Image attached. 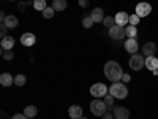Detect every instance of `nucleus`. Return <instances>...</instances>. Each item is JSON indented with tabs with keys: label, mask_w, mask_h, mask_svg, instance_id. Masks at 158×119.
Listing matches in <instances>:
<instances>
[{
	"label": "nucleus",
	"mask_w": 158,
	"mask_h": 119,
	"mask_svg": "<svg viewBox=\"0 0 158 119\" xmlns=\"http://www.w3.org/2000/svg\"><path fill=\"white\" fill-rule=\"evenodd\" d=\"M0 46H2V49H11L13 46H15V38L6 35L5 38H2V43H0Z\"/></svg>",
	"instance_id": "f3484780"
},
{
	"label": "nucleus",
	"mask_w": 158,
	"mask_h": 119,
	"mask_svg": "<svg viewBox=\"0 0 158 119\" xmlns=\"http://www.w3.org/2000/svg\"><path fill=\"white\" fill-rule=\"evenodd\" d=\"M146 67H147L149 70H152V72L158 70V59H156L155 56H149V57H146Z\"/></svg>",
	"instance_id": "2eb2a0df"
},
{
	"label": "nucleus",
	"mask_w": 158,
	"mask_h": 119,
	"mask_svg": "<svg viewBox=\"0 0 158 119\" xmlns=\"http://www.w3.org/2000/svg\"><path fill=\"white\" fill-rule=\"evenodd\" d=\"M3 24L6 25L8 29H15L16 25H18V18L13 16V15H10V16H6V19L3 21Z\"/></svg>",
	"instance_id": "a211bd4d"
},
{
	"label": "nucleus",
	"mask_w": 158,
	"mask_h": 119,
	"mask_svg": "<svg viewBox=\"0 0 158 119\" xmlns=\"http://www.w3.org/2000/svg\"><path fill=\"white\" fill-rule=\"evenodd\" d=\"M142 52H144V56L149 57V56H155V52H156V45L153 42H147L146 45L142 46Z\"/></svg>",
	"instance_id": "9d476101"
},
{
	"label": "nucleus",
	"mask_w": 158,
	"mask_h": 119,
	"mask_svg": "<svg viewBox=\"0 0 158 119\" xmlns=\"http://www.w3.org/2000/svg\"><path fill=\"white\" fill-rule=\"evenodd\" d=\"M94 22H95V21L92 19V16H85V18L82 19V25H84L85 29H90L92 25H94Z\"/></svg>",
	"instance_id": "a878e982"
},
{
	"label": "nucleus",
	"mask_w": 158,
	"mask_h": 119,
	"mask_svg": "<svg viewBox=\"0 0 158 119\" xmlns=\"http://www.w3.org/2000/svg\"><path fill=\"white\" fill-rule=\"evenodd\" d=\"M52 8H54L56 11L67 10V0H54V2H52Z\"/></svg>",
	"instance_id": "6ab92c4d"
},
{
	"label": "nucleus",
	"mask_w": 158,
	"mask_h": 119,
	"mask_svg": "<svg viewBox=\"0 0 158 119\" xmlns=\"http://www.w3.org/2000/svg\"><path fill=\"white\" fill-rule=\"evenodd\" d=\"M11 119H29V117L25 116L24 113H22V114H21V113H18V114H15V116H13Z\"/></svg>",
	"instance_id": "72a5a7b5"
},
{
	"label": "nucleus",
	"mask_w": 158,
	"mask_h": 119,
	"mask_svg": "<svg viewBox=\"0 0 158 119\" xmlns=\"http://www.w3.org/2000/svg\"><path fill=\"white\" fill-rule=\"evenodd\" d=\"M10 2H15V0H10Z\"/></svg>",
	"instance_id": "4c0bfd02"
},
{
	"label": "nucleus",
	"mask_w": 158,
	"mask_h": 119,
	"mask_svg": "<svg viewBox=\"0 0 158 119\" xmlns=\"http://www.w3.org/2000/svg\"><path fill=\"white\" fill-rule=\"evenodd\" d=\"M114 18H115V24H117V25H122V27H123V25H127V24L130 22V16L127 15L125 11L117 13V15H115Z\"/></svg>",
	"instance_id": "f8f14e48"
},
{
	"label": "nucleus",
	"mask_w": 158,
	"mask_h": 119,
	"mask_svg": "<svg viewBox=\"0 0 158 119\" xmlns=\"http://www.w3.org/2000/svg\"><path fill=\"white\" fill-rule=\"evenodd\" d=\"M112 114H114L115 119H128L130 117V111L127 108H123V107H117Z\"/></svg>",
	"instance_id": "ddd939ff"
},
{
	"label": "nucleus",
	"mask_w": 158,
	"mask_h": 119,
	"mask_svg": "<svg viewBox=\"0 0 158 119\" xmlns=\"http://www.w3.org/2000/svg\"><path fill=\"white\" fill-rule=\"evenodd\" d=\"M29 3H30V2H21V3L18 5V10H19V11H25V7H27Z\"/></svg>",
	"instance_id": "7c9ffc66"
},
{
	"label": "nucleus",
	"mask_w": 158,
	"mask_h": 119,
	"mask_svg": "<svg viewBox=\"0 0 158 119\" xmlns=\"http://www.w3.org/2000/svg\"><path fill=\"white\" fill-rule=\"evenodd\" d=\"M2 57L5 60H13L15 59V52H13L11 49H2Z\"/></svg>",
	"instance_id": "5701e85b"
},
{
	"label": "nucleus",
	"mask_w": 158,
	"mask_h": 119,
	"mask_svg": "<svg viewBox=\"0 0 158 119\" xmlns=\"http://www.w3.org/2000/svg\"><path fill=\"white\" fill-rule=\"evenodd\" d=\"M68 114L71 119H81L82 117V108L79 105H71L68 108Z\"/></svg>",
	"instance_id": "9b49d317"
},
{
	"label": "nucleus",
	"mask_w": 158,
	"mask_h": 119,
	"mask_svg": "<svg viewBox=\"0 0 158 119\" xmlns=\"http://www.w3.org/2000/svg\"><path fill=\"white\" fill-rule=\"evenodd\" d=\"M54 11H56V10L52 8V7H48V8L43 11V16H44L46 19H51L52 16H54Z\"/></svg>",
	"instance_id": "bb28decb"
},
{
	"label": "nucleus",
	"mask_w": 158,
	"mask_h": 119,
	"mask_svg": "<svg viewBox=\"0 0 158 119\" xmlns=\"http://www.w3.org/2000/svg\"><path fill=\"white\" fill-rule=\"evenodd\" d=\"M6 30H8V27L2 22V25H0V35H2V38H5V37H6Z\"/></svg>",
	"instance_id": "c756f323"
},
{
	"label": "nucleus",
	"mask_w": 158,
	"mask_h": 119,
	"mask_svg": "<svg viewBox=\"0 0 158 119\" xmlns=\"http://www.w3.org/2000/svg\"><path fill=\"white\" fill-rule=\"evenodd\" d=\"M103 24H104V27L111 29L112 25H115V18L114 16H106V18H104V21H103Z\"/></svg>",
	"instance_id": "b1692460"
},
{
	"label": "nucleus",
	"mask_w": 158,
	"mask_h": 119,
	"mask_svg": "<svg viewBox=\"0 0 158 119\" xmlns=\"http://www.w3.org/2000/svg\"><path fill=\"white\" fill-rule=\"evenodd\" d=\"M122 75H123V72H122L120 65H118L117 62H114V60L106 62V65H104V76H106L109 81H112V83L120 81Z\"/></svg>",
	"instance_id": "f257e3e1"
},
{
	"label": "nucleus",
	"mask_w": 158,
	"mask_h": 119,
	"mask_svg": "<svg viewBox=\"0 0 158 119\" xmlns=\"http://www.w3.org/2000/svg\"><path fill=\"white\" fill-rule=\"evenodd\" d=\"M106 108H108V105L100 99H95L94 102H90V111L95 116H103L104 113H106Z\"/></svg>",
	"instance_id": "7ed1b4c3"
},
{
	"label": "nucleus",
	"mask_w": 158,
	"mask_h": 119,
	"mask_svg": "<svg viewBox=\"0 0 158 119\" xmlns=\"http://www.w3.org/2000/svg\"><path fill=\"white\" fill-rule=\"evenodd\" d=\"M101 119H114V114L112 113H109V111H106L103 116H101Z\"/></svg>",
	"instance_id": "473e14b6"
},
{
	"label": "nucleus",
	"mask_w": 158,
	"mask_h": 119,
	"mask_svg": "<svg viewBox=\"0 0 158 119\" xmlns=\"http://www.w3.org/2000/svg\"><path fill=\"white\" fill-rule=\"evenodd\" d=\"M36 113H38V110H36V107H33V105H29V107H25V110H24V114L27 117H35Z\"/></svg>",
	"instance_id": "4be33fe9"
},
{
	"label": "nucleus",
	"mask_w": 158,
	"mask_h": 119,
	"mask_svg": "<svg viewBox=\"0 0 158 119\" xmlns=\"http://www.w3.org/2000/svg\"><path fill=\"white\" fill-rule=\"evenodd\" d=\"M13 83H15V78H13L10 73H2L0 75V84L3 87H10Z\"/></svg>",
	"instance_id": "4468645a"
},
{
	"label": "nucleus",
	"mask_w": 158,
	"mask_h": 119,
	"mask_svg": "<svg viewBox=\"0 0 158 119\" xmlns=\"http://www.w3.org/2000/svg\"><path fill=\"white\" fill-rule=\"evenodd\" d=\"M25 81H27V79H25V76H24L22 73L15 76V84H16V86H24V84H25Z\"/></svg>",
	"instance_id": "393cba45"
},
{
	"label": "nucleus",
	"mask_w": 158,
	"mask_h": 119,
	"mask_svg": "<svg viewBox=\"0 0 158 119\" xmlns=\"http://www.w3.org/2000/svg\"><path fill=\"white\" fill-rule=\"evenodd\" d=\"M79 7H82V8L89 7V0H79Z\"/></svg>",
	"instance_id": "f704fd0d"
},
{
	"label": "nucleus",
	"mask_w": 158,
	"mask_h": 119,
	"mask_svg": "<svg viewBox=\"0 0 158 119\" xmlns=\"http://www.w3.org/2000/svg\"><path fill=\"white\" fill-rule=\"evenodd\" d=\"M150 11H152V7H150V3H147V2H141V3L136 5V15H138L139 18L149 16Z\"/></svg>",
	"instance_id": "423d86ee"
},
{
	"label": "nucleus",
	"mask_w": 158,
	"mask_h": 119,
	"mask_svg": "<svg viewBox=\"0 0 158 119\" xmlns=\"http://www.w3.org/2000/svg\"><path fill=\"white\" fill-rule=\"evenodd\" d=\"M136 35H138V29L135 27V25H127L125 27V37H128V38H136Z\"/></svg>",
	"instance_id": "aec40b11"
},
{
	"label": "nucleus",
	"mask_w": 158,
	"mask_h": 119,
	"mask_svg": "<svg viewBox=\"0 0 158 119\" xmlns=\"http://www.w3.org/2000/svg\"><path fill=\"white\" fill-rule=\"evenodd\" d=\"M109 94L111 95H114L115 99H118V100H123L127 95H128V89H127V86L123 84V83H112L111 84V87H109Z\"/></svg>",
	"instance_id": "f03ea898"
},
{
	"label": "nucleus",
	"mask_w": 158,
	"mask_h": 119,
	"mask_svg": "<svg viewBox=\"0 0 158 119\" xmlns=\"http://www.w3.org/2000/svg\"><path fill=\"white\" fill-rule=\"evenodd\" d=\"M139 19H141V18L135 13V15H131V16H130V22H128V24H130V25H135V27H136V25L139 24Z\"/></svg>",
	"instance_id": "c85d7f7f"
},
{
	"label": "nucleus",
	"mask_w": 158,
	"mask_h": 119,
	"mask_svg": "<svg viewBox=\"0 0 158 119\" xmlns=\"http://www.w3.org/2000/svg\"><path fill=\"white\" fill-rule=\"evenodd\" d=\"M21 43H22L24 46H27V48H30V46H33V45L36 43V37H35L33 33L27 32V33H24V35H21Z\"/></svg>",
	"instance_id": "6e6552de"
},
{
	"label": "nucleus",
	"mask_w": 158,
	"mask_h": 119,
	"mask_svg": "<svg viewBox=\"0 0 158 119\" xmlns=\"http://www.w3.org/2000/svg\"><path fill=\"white\" fill-rule=\"evenodd\" d=\"M5 19H6V16H5V13L2 11V13H0V21H2V22H3Z\"/></svg>",
	"instance_id": "c9c22d12"
},
{
	"label": "nucleus",
	"mask_w": 158,
	"mask_h": 119,
	"mask_svg": "<svg viewBox=\"0 0 158 119\" xmlns=\"http://www.w3.org/2000/svg\"><path fill=\"white\" fill-rule=\"evenodd\" d=\"M81 119H87V117H84V116H82V117H81Z\"/></svg>",
	"instance_id": "e433bc0d"
},
{
	"label": "nucleus",
	"mask_w": 158,
	"mask_h": 119,
	"mask_svg": "<svg viewBox=\"0 0 158 119\" xmlns=\"http://www.w3.org/2000/svg\"><path fill=\"white\" fill-rule=\"evenodd\" d=\"M32 5H33V8H35V10L41 11V13L48 8V7H46V0H33Z\"/></svg>",
	"instance_id": "412c9836"
},
{
	"label": "nucleus",
	"mask_w": 158,
	"mask_h": 119,
	"mask_svg": "<svg viewBox=\"0 0 158 119\" xmlns=\"http://www.w3.org/2000/svg\"><path fill=\"white\" fill-rule=\"evenodd\" d=\"M128 65H130V68L131 70H141L144 65H146V59H144L141 54H133L130 57V62H128Z\"/></svg>",
	"instance_id": "39448f33"
},
{
	"label": "nucleus",
	"mask_w": 158,
	"mask_h": 119,
	"mask_svg": "<svg viewBox=\"0 0 158 119\" xmlns=\"http://www.w3.org/2000/svg\"><path fill=\"white\" fill-rule=\"evenodd\" d=\"M90 16H92V19H94L95 22H103V21H104V18H106L101 8H95L94 11H92V15H90Z\"/></svg>",
	"instance_id": "dca6fc26"
},
{
	"label": "nucleus",
	"mask_w": 158,
	"mask_h": 119,
	"mask_svg": "<svg viewBox=\"0 0 158 119\" xmlns=\"http://www.w3.org/2000/svg\"><path fill=\"white\" fill-rule=\"evenodd\" d=\"M122 81H123V83H130V81H131V76H130L128 73H123V75H122Z\"/></svg>",
	"instance_id": "2f4dec72"
},
{
	"label": "nucleus",
	"mask_w": 158,
	"mask_h": 119,
	"mask_svg": "<svg viewBox=\"0 0 158 119\" xmlns=\"http://www.w3.org/2000/svg\"><path fill=\"white\" fill-rule=\"evenodd\" d=\"M109 35L112 40H122L125 37V27H122V25H112V27L109 29Z\"/></svg>",
	"instance_id": "0eeeda50"
},
{
	"label": "nucleus",
	"mask_w": 158,
	"mask_h": 119,
	"mask_svg": "<svg viewBox=\"0 0 158 119\" xmlns=\"http://www.w3.org/2000/svg\"><path fill=\"white\" fill-rule=\"evenodd\" d=\"M109 92V89H108V86L106 84H103V83H97V84H94L90 87V94L94 95V97H97V99H101V97H104Z\"/></svg>",
	"instance_id": "20e7f679"
},
{
	"label": "nucleus",
	"mask_w": 158,
	"mask_h": 119,
	"mask_svg": "<svg viewBox=\"0 0 158 119\" xmlns=\"http://www.w3.org/2000/svg\"><path fill=\"white\" fill-rule=\"evenodd\" d=\"M138 40L136 38H127V42H125V49L128 52H131V54H136V51H138Z\"/></svg>",
	"instance_id": "1a4fd4ad"
},
{
	"label": "nucleus",
	"mask_w": 158,
	"mask_h": 119,
	"mask_svg": "<svg viewBox=\"0 0 158 119\" xmlns=\"http://www.w3.org/2000/svg\"><path fill=\"white\" fill-rule=\"evenodd\" d=\"M114 100H115V97H114V95H111L109 92H108V94L104 95V100H103V102L106 103L108 107H112V103H114Z\"/></svg>",
	"instance_id": "cd10ccee"
}]
</instances>
